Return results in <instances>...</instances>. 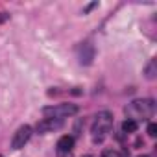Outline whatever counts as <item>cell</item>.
I'll return each instance as SVG.
<instances>
[{
	"label": "cell",
	"instance_id": "7a4b0ae2",
	"mask_svg": "<svg viewBox=\"0 0 157 157\" xmlns=\"http://www.w3.org/2000/svg\"><path fill=\"white\" fill-rule=\"evenodd\" d=\"M78 113V105L74 104H59V105H50V107H44L43 109V115L46 118H65V117H72Z\"/></svg>",
	"mask_w": 157,
	"mask_h": 157
},
{
	"label": "cell",
	"instance_id": "ba28073f",
	"mask_svg": "<svg viewBox=\"0 0 157 157\" xmlns=\"http://www.w3.org/2000/svg\"><path fill=\"white\" fill-rule=\"evenodd\" d=\"M122 129H124L126 133H133V131L137 129V122H135L133 118H128V120L122 124Z\"/></svg>",
	"mask_w": 157,
	"mask_h": 157
},
{
	"label": "cell",
	"instance_id": "7c38bea8",
	"mask_svg": "<svg viewBox=\"0 0 157 157\" xmlns=\"http://www.w3.org/2000/svg\"><path fill=\"white\" fill-rule=\"evenodd\" d=\"M8 17H10V15H6V13H0V24H2V22H6V21H8Z\"/></svg>",
	"mask_w": 157,
	"mask_h": 157
},
{
	"label": "cell",
	"instance_id": "3957f363",
	"mask_svg": "<svg viewBox=\"0 0 157 157\" xmlns=\"http://www.w3.org/2000/svg\"><path fill=\"white\" fill-rule=\"evenodd\" d=\"M30 137H32V128H30V126H21V128L13 133L11 148H13V150H21V148H24V144L30 140Z\"/></svg>",
	"mask_w": 157,
	"mask_h": 157
},
{
	"label": "cell",
	"instance_id": "30bf717a",
	"mask_svg": "<svg viewBox=\"0 0 157 157\" xmlns=\"http://www.w3.org/2000/svg\"><path fill=\"white\" fill-rule=\"evenodd\" d=\"M155 131H157V128H155V124H150V126H148V135H150V137H155V135H157Z\"/></svg>",
	"mask_w": 157,
	"mask_h": 157
},
{
	"label": "cell",
	"instance_id": "52a82bcc",
	"mask_svg": "<svg viewBox=\"0 0 157 157\" xmlns=\"http://www.w3.org/2000/svg\"><path fill=\"white\" fill-rule=\"evenodd\" d=\"M72 146H74V139H72L70 135H65V137H61V139L57 140V151H61V153L70 151Z\"/></svg>",
	"mask_w": 157,
	"mask_h": 157
},
{
	"label": "cell",
	"instance_id": "4fadbf2b",
	"mask_svg": "<svg viewBox=\"0 0 157 157\" xmlns=\"http://www.w3.org/2000/svg\"><path fill=\"white\" fill-rule=\"evenodd\" d=\"M140 157H148V155H140Z\"/></svg>",
	"mask_w": 157,
	"mask_h": 157
},
{
	"label": "cell",
	"instance_id": "8992f818",
	"mask_svg": "<svg viewBox=\"0 0 157 157\" xmlns=\"http://www.w3.org/2000/svg\"><path fill=\"white\" fill-rule=\"evenodd\" d=\"M94 59V48L91 44H83L80 48V63L82 65H91Z\"/></svg>",
	"mask_w": 157,
	"mask_h": 157
},
{
	"label": "cell",
	"instance_id": "5b68a950",
	"mask_svg": "<svg viewBox=\"0 0 157 157\" xmlns=\"http://www.w3.org/2000/svg\"><path fill=\"white\" fill-rule=\"evenodd\" d=\"M61 120H57V118H44L43 122H39L37 124V131L39 133H46V131H54V129H57V128H61Z\"/></svg>",
	"mask_w": 157,
	"mask_h": 157
},
{
	"label": "cell",
	"instance_id": "5bb4252c",
	"mask_svg": "<svg viewBox=\"0 0 157 157\" xmlns=\"http://www.w3.org/2000/svg\"><path fill=\"white\" fill-rule=\"evenodd\" d=\"M85 157H93V155H85Z\"/></svg>",
	"mask_w": 157,
	"mask_h": 157
},
{
	"label": "cell",
	"instance_id": "277c9868",
	"mask_svg": "<svg viewBox=\"0 0 157 157\" xmlns=\"http://www.w3.org/2000/svg\"><path fill=\"white\" fill-rule=\"evenodd\" d=\"M131 109H135V111H137L139 115H142V117H150V115L153 113L155 105H153L151 100H139V102H133V104H131Z\"/></svg>",
	"mask_w": 157,
	"mask_h": 157
},
{
	"label": "cell",
	"instance_id": "6da1fadb",
	"mask_svg": "<svg viewBox=\"0 0 157 157\" xmlns=\"http://www.w3.org/2000/svg\"><path fill=\"white\" fill-rule=\"evenodd\" d=\"M111 126H113V115L109 111H100L94 117V124H93V129H91L93 131V139L94 140H102L109 133Z\"/></svg>",
	"mask_w": 157,
	"mask_h": 157
},
{
	"label": "cell",
	"instance_id": "8fae6325",
	"mask_svg": "<svg viewBox=\"0 0 157 157\" xmlns=\"http://www.w3.org/2000/svg\"><path fill=\"white\" fill-rule=\"evenodd\" d=\"M102 157H118V153H117V151H113V150H105Z\"/></svg>",
	"mask_w": 157,
	"mask_h": 157
},
{
	"label": "cell",
	"instance_id": "9c48e42d",
	"mask_svg": "<svg viewBox=\"0 0 157 157\" xmlns=\"http://www.w3.org/2000/svg\"><path fill=\"white\" fill-rule=\"evenodd\" d=\"M144 72H146V78H148V80H153L155 74H157V72H155V59H151V61L148 63V67H146Z\"/></svg>",
	"mask_w": 157,
	"mask_h": 157
}]
</instances>
